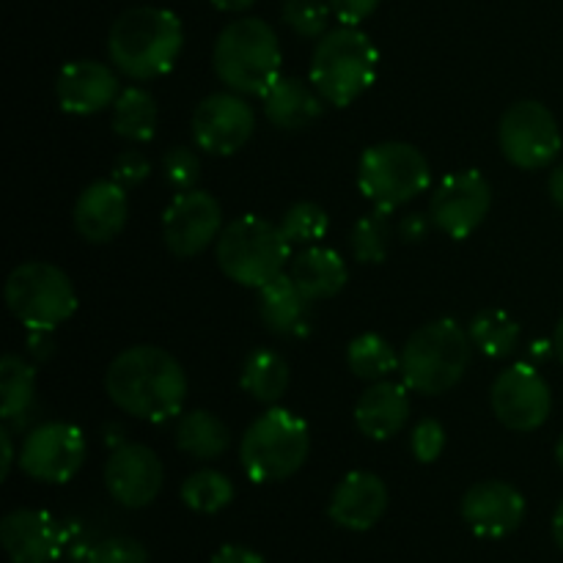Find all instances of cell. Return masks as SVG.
I'll list each match as a JSON object with an SVG mask.
<instances>
[{
  "mask_svg": "<svg viewBox=\"0 0 563 563\" xmlns=\"http://www.w3.org/2000/svg\"><path fill=\"white\" fill-rule=\"evenodd\" d=\"M104 390L119 410L148 423L176 418L187 399V374L163 346L141 344L119 352L104 372Z\"/></svg>",
  "mask_w": 563,
  "mask_h": 563,
  "instance_id": "cell-1",
  "label": "cell"
},
{
  "mask_svg": "<svg viewBox=\"0 0 563 563\" xmlns=\"http://www.w3.org/2000/svg\"><path fill=\"white\" fill-rule=\"evenodd\" d=\"M185 47L181 20L168 9L137 5L115 16L108 33V55L132 80H154L174 69Z\"/></svg>",
  "mask_w": 563,
  "mask_h": 563,
  "instance_id": "cell-2",
  "label": "cell"
},
{
  "mask_svg": "<svg viewBox=\"0 0 563 563\" xmlns=\"http://www.w3.org/2000/svg\"><path fill=\"white\" fill-rule=\"evenodd\" d=\"M280 42L273 25L240 16L220 31L212 64L220 80L242 97H264L280 80Z\"/></svg>",
  "mask_w": 563,
  "mask_h": 563,
  "instance_id": "cell-3",
  "label": "cell"
},
{
  "mask_svg": "<svg viewBox=\"0 0 563 563\" xmlns=\"http://www.w3.org/2000/svg\"><path fill=\"white\" fill-rule=\"evenodd\" d=\"M473 341L454 319H434L407 339L399 355L401 379L410 390L440 396L454 388L471 366Z\"/></svg>",
  "mask_w": 563,
  "mask_h": 563,
  "instance_id": "cell-4",
  "label": "cell"
},
{
  "mask_svg": "<svg viewBox=\"0 0 563 563\" xmlns=\"http://www.w3.org/2000/svg\"><path fill=\"white\" fill-rule=\"evenodd\" d=\"M311 432L297 412L273 407L247 427L240 443V465L253 484L286 482L306 465Z\"/></svg>",
  "mask_w": 563,
  "mask_h": 563,
  "instance_id": "cell-5",
  "label": "cell"
},
{
  "mask_svg": "<svg viewBox=\"0 0 563 563\" xmlns=\"http://www.w3.org/2000/svg\"><path fill=\"white\" fill-rule=\"evenodd\" d=\"M377 47L357 25H339L317 42L311 58V86L324 102L346 108L377 80Z\"/></svg>",
  "mask_w": 563,
  "mask_h": 563,
  "instance_id": "cell-6",
  "label": "cell"
},
{
  "mask_svg": "<svg viewBox=\"0 0 563 563\" xmlns=\"http://www.w3.org/2000/svg\"><path fill=\"white\" fill-rule=\"evenodd\" d=\"M289 251L291 242L286 240L280 225L258 214H242L220 231L214 256L225 278L240 286L262 289L267 280L284 273Z\"/></svg>",
  "mask_w": 563,
  "mask_h": 563,
  "instance_id": "cell-7",
  "label": "cell"
},
{
  "mask_svg": "<svg viewBox=\"0 0 563 563\" xmlns=\"http://www.w3.org/2000/svg\"><path fill=\"white\" fill-rule=\"evenodd\" d=\"M432 168L412 143L385 141L368 146L357 165V187L377 209L394 212L429 190Z\"/></svg>",
  "mask_w": 563,
  "mask_h": 563,
  "instance_id": "cell-8",
  "label": "cell"
},
{
  "mask_svg": "<svg viewBox=\"0 0 563 563\" xmlns=\"http://www.w3.org/2000/svg\"><path fill=\"white\" fill-rule=\"evenodd\" d=\"M5 306L27 330H49L77 311V291L69 275L49 262H25L5 278Z\"/></svg>",
  "mask_w": 563,
  "mask_h": 563,
  "instance_id": "cell-9",
  "label": "cell"
},
{
  "mask_svg": "<svg viewBox=\"0 0 563 563\" xmlns=\"http://www.w3.org/2000/svg\"><path fill=\"white\" fill-rule=\"evenodd\" d=\"M498 143L511 165L522 170H542L561 154L563 137L550 108L537 99H522L500 119Z\"/></svg>",
  "mask_w": 563,
  "mask_h": 563,
  "instance_id": "cell-10",
  "label": "cell"
},
{
  "mask_svg": "<svg viewBox=\"0 0 563 563\" xmlns=\"http://www.w3.org/2000/svg\"><path fill=\"white\" fill-rule=\"evenodd\" d=\"M86 462V438L75 423L47 421L25 434L20 467L27 478L42 484H66Z\"/></svg>",
  "mask_w": 563,
  "mask_h": 563,
  "instance_id": "cell-11",
  "label": "cell"
},
{
  "mask_svg": "<svg viewBox=\"0 0 563 563\" xmlns=\"http://www.w3.org/2000/svg\"><path fill=\"white\" fill-rule=\"evenodd\" d=\"M493 207V187L476 168L454 170L434 185L429 218L451 240H467Z\"/></svg>",
  "mask_w": 563,
  "mask_h": 563,
  "instance_id": "cell-12",
  "label": "cell"
},
{
  "mask_svg": "<svg viewBox=\"0 0 563 563\" xmlns=\"http://www.w3.org/2000/svg\"><path fill=\"white\" fill-rule=\"evenodd\" d=\"M493 412L511 432H533L553 410V394L542 374L528 363H515L493 383Z\"/></svg>",
  "mask_w": 563,
  "mask_h": 563,
  "instance_id": "cell-13",
  "label": "cell"
},
{
  "mask_svg": "<svg viewBox=\"0 0 563 563\" xmlns=\"http://www.w3.org/2000/svg\"><path fill=\"white\" fill-rule=\"evenodd\" d=\"M223 225L220 201L207 190H185L163 212V240L179 258H192L218 242Z\"/></svg>",
  "mask_w": 563,
  "mask_h": 563,
  "instance_id": "cell-14",
  "label": "cell"
},
{
  "mask_svg": "<svg viewBox=\"0 0 563 563\" xmlns=\"http://www.w3.org/2000/svg\"><path fill=\"white\" fill-rule=\"evenodd\" d=\"M256 130V113L242 93H209L192 113V141L201 152L229 157L236 154Z\"/></svg>",
  "mask_w": 563,
  "mask_h": 563,
  "instance_id": "cell-15",
  "label": "cell"
},
{
  "mask_svg": "<svg viewBox=\"0 0 563 563\" xmlns=\"http://www.w3.org/2000/svg\"><path fill=\"white\" fill-rule=\"evenodd\" d=\"M163 482V462L148 445L121 443L110 451L108 465H104V487L115 504L126 509H143L154 504Z\"/></svg>",
  "mask_w": 563,
  "mask_h": 563,
  "instance_id": "cell-16",
  "label": "cell"
},
{
  "mask_svg": "<svg viewBox=\"0 0 563 563\" xmlns=\"http://www.w3.org/2000/svg\"><path fill=\"white\" fill-rule=\"evenodd\" d=\"M0 544L11 563H53L64 555L69 533L42 509H16L0 522Z\"/></svg>",
  "mask_w": 563,
  "mask_h": 563,
  "instance_id": "cell-17",
  "label": "cell"
},
{
  "mask_svg": "<svg viewBox=\"0 0 563 563\" xmlns=\"http://www.w3.org/2000/svg\"><path fill=\"white\" fill-rule=\"evenodd\" d=\"M462 520L476 537L504 539L515 533L526 520V498L506 482H478L462 498Z\"/></svg>",
  "mask_w": 563,
  "mask_h": 563,
  "instance_id": "cell-18",
  "label": "cell"
},
{
  "mask_svg": "<svg viewBox=\"0 0 563 563\" xmlns=\"http://www.w3.org/2000/svg\"><path fill=\"white\" fill-rule=\"evenodd\" d=\"M388 511V487L368 471L346 473L333 489L328 515L344 531H372Z\"/></svg>",
  "mask_w": 563,
  "mask_h": 563,
  "instance_id": "cell-19",
  "label": "cell"
},
{
  "mask_svg": "<svg viewBox=\"0 0 563 563\" xmlns=\"http://www.w3.org/2000/svg\"><path fill=\"white\" fill-rule=\"evenodd\" d=\"M75 229L86 242L115 240L130 220V196L124 187L113 179L91 181L75 201Z\"/></svg>",
  "mask_w": 563,
  "mask_h": 563,
  "instance_id": "cell-20",
  "label": "cell"
},
{
  "mask_svg": "<svg viewBox=\"0 0 563 563\" xmlns=\"http://www.w3.org/2000/svg\"><path fill=\"white\" fill-rule=\"evenodd\" d=\"M55 97L64 113L93 115L119 99V77L99 60H75L55 80Z\"/></svg>",
  "mask_w": 563,
  "mask_h": 563,
  "instance_id": "cell-21",
  "label": "cell"
},
{
  "mask_svg": "<svg viewBox=\"0 0 563 563\" xmlns=\"http://www.w3.org/2000/svg\"><path fill=\"white\" fill-rule=\"evenodd\" d=\"M410 418L407 385L379 379L361 394L355 405V423L368 440H390L405 429Z\"/></svg>",
  "mask_w": 563,
  "mask_h": 563,
  "instance_id": "cell-22",
  "label": "cell"
},
{
  "mask_svg": "<svg viewBox=\"0 0 563 563\" xmlns=\"http://www.w3.org/2000/svg\"><path fill=\"white\" fill-rule=\"evenodd\" d=\"M264 115L278 130H306L322 115L324 99L300 77H284L264 93Z\"/></svg>",
  "mask_w": 563,
  "mask_h": 563,
  "instance_id": "cell-23",
  "label": "cell"
},
{
  "mask_svg": "<svg viewBox=\"0 0 563 563\" xmlns=\"http://www.w3.org/2000/svg\"><path fill=\"white\" fill-rule=\"evenodd\" d=\"M291 280L308 300H328L335 297L350 280V269L339 251L322 245H308L291 258Z\"/></svg>",
  "mask_w": 563,
  "mask_h": 563,
  "instance_id": "cell-24",
  "label": "cell"
},
{
  "mask_svg": "<svg viewBox=\"0 0 563 563\" xmlns=\"http://www.w3.org/2000/svg\"><path fill=\"white\" fill-rule=\"evenodd\" d=\"M308 297L297 289L291 275L280 273L273 280L258 289V313H262L264 324L269 333L275 335H291L306 330V308Z\"/></svg>",
  "mask_w": 563,
  "mask_h": 563,
  "instance_id": "cell-25",
  "label": "cell"
},
{
  "mask_svg": "<svg viewBox=\"0 0 563 563\" xmlns=\"http://www.w3.org/2000/svg\"><path fill=\"white\" fill-rule=\"evenodd\" d=\"M179 451H185L192 460H218L225 454V449L231 445V432L218 416H212L209 410H190L179 418L174 434Z\"/></svg>",
  "mask_w": 563,
  "mask_h": 563,
  "instance_id": "cell-26",
  "label": "cell"
},
{
  "mask_svg": "<svg viewBox=\"0 0 563 563\" xmlns=\"http://www.w3.org/2000/svg\"><path fill=\"white\" fill-rule=\"evenodd\" d=\"M240 385L262 405H275L284 399L286 388H289V363L273 350L251 352L242 363Z\"/></svg>",
  "mask_w": 563,
  "mask_h": 563,
  "instance_id": "cell-27",
  "label": "cell"
},
{
  "mask_svg": "<svg viewBox=\"0 0 563 563\" xmlns=\"http://www.w3.org/2000/svg\"><path fill=\"white\" fill-rule=\"evenodd\" d=\"M115 135L130 143H148L157 132V102L146 88H124L113 104Z\"/></svg>",
  "mask_w": 563,
  "mask_h": 563,
  "instance_id": "cell-28",
  "label": "cell"
},
{
  "mask_svg": "<svg viewBox=\"0 0 563 563\" xmlns=\"http://www.w3.org/2000/svg\"><path fill=\"white\" fill-rule=\"evenodd\" d=\"M36 396V368L20 355H5L0 361V416L16 421L25 416Z\"/></svg>",
  "mask_w": 563,
  "mask_h": 563,
  "instance_id": "cell-29",
  "label": "cell"
},
{
  "mask_svg": "<svg viewBox=\"0 0 563 563\" xmlns=\"http://www.w3.org/2000/svg\"><path fill=\"white\" fill-rule=\"evenodd\" d=\"M346 363H350L352 374L366 383H379L388 377L390 372L399 368V357H396L394 346L377 333H363L350 341L346 346Z\"/></svg>",
  "mask_w": 563,
  "mask_h": 563,
  "instance_id": "cell-30",
  "label": "cell"
},
{
  "mask_svg": "<svg viewBox=\"0 0 563 563\" xmlns=\"http://www.w3.org/2000/svg\"><path fill=\"white\" fill-rule=\"evenodd\" d=\"M467 335H471L473 346H478L487 357H506L520 341L522 328L511 313L493 308V311H484L473 319Z\"/></svg>",
  "mask_w": 563,
  "mask_h": 563,
  "instance_id": "cell-31",
  "label": "cell"
},
{
  "mask_svg": "<svg viewBox=\"0 0 563 563\" xmlns=\"http://www.w3.org/2000/svg\"><path fill=\"white\" fill-rule=\"evenodd\" d=\"M181 504L198 515H218L234 500V484L220 471H198L179 489Z\"/></svg>",
  "mask_w": 563,
  "mask_h": 563,
  "instance_id": "cell-32",
  "label": "cell"
},
{
  "mask_svg": "<svg viewBox=\"0 0 563 563\" xmlns=\"http://www.w3.org/2000/svg\"><path fill=\"white\" fill-rule=\"evenodd\" d=\"M390 236H394V225H390V212L374 207V212L363 214L355 223L350 234L352 256L361 264H379L385 262L390 247Z\"/></svg>",
  "mask_w": 563,
  "mask_h": 563,
  "instance_id": "cell-33",
  "label": "cell"
},
{
  "mask_svg": "<svg viewBox=\"0 0 563 563\" xmlns=\"http://www.w3.org/2000/svg\"><path fill=\"white\" fill-rule=\"evenodd\" d=\"M278 225L291 245H317L328 234L330 218L319 203L300 201L286 209Z\"/></svg>",
  "mask_w": 563,
  "mask_h": 563,
  "instance_id": "cell-34",
  "label": "cell"
},
{
  "mask_svg": "<svg viewBox=\"0 0 563 563\" xmlns=\"http://www.w3.org/2000/svg\"><path fill=\"white\" fill-rule=\"evenodd\" d=\"M284 22L302 38H322L330 25V3L324 0H284Z\"/></svg>",
  "mask_w": 563,
  "mask_h": 563,
  "instance_id": "cell-35",
  "label": "cell"
},
{
  "mask_svg": "<svg viewBox=\"0 0 563 563\" xmlns=\"http://www.w3.org/2000/svg\"><path fill=\"white\" fill-rule=\"evenodd\" d=\"M163 176L176 192L196 190L198 179H201V159L187 146L170 148L163 157Z\"/></svg>",
  "mask_w": 563,
  "mask_h": 563,
  "instance_id": "cell-36",
  "label": "cell"
},
{
  "mask_svg": "<svg viewBox=\"0 0 563 563\" xmlns=\"http://www.w3.org/2000/svg\"><path fill=\"white\" fill-rule=\"evenodd\" d=\"M86 563H148V550L137 539L110 537L88 550Z\"/></svg>",
  "mask_w": 563,
  "mask_h": 563,
  "instance_id": "cell-37",
  "label": "cell"
},
{
  "mask_svg": "<svg viewBox=\"0 0 563 563\" xmlns=\"http://www.w3.org/2000/svg\"><path fill=\"white\" fill-rule=\"evenodd\" d=\"M410 449H412V456H416L418 462L429 465V462H434L440 454H443L445 429L440 427L434 418H423V421H418L416 429H412Z\"/></svg>",
  "mask_w": 563,
  "mask_h": 563,
  "instance_id": "cell-38",
  "label": "cell"
},
{
  "mask_svg": "<svg viewBox=\"0 0 563 563\" xmlns=\"http://www.w3.org/2000/svg\"><path fill=\"white\" fill-rule=\"evenodd\" d=\"M148 174H152V163L146 159V154L137 152V148H126V152H121L115 157L113 176L110 179L119 181L124 190H132V187L143 185L148 179Z\"/></svg>",
  "mask_w": 563,
  "mask_h": 563,
  "instance_id": "cell-39",
  "label": "cell"
},
{
  "mask_svg": "<svg viewBox=\"0 0 563 563\" xmlns=\"http://www.w3.org/2000/svg\"><path fill=\"white\" fill-rule=\"evenodd\" d=\"M330 11L341 20V25H361L366 16L377 11L379 0H328Z\"/></svg>",
  "mask_w": 563,
  "mask_h": 563,
  "instance_id": "cell-40",
  "label": "cell"
},
{
  "mask_svg": "<svg viewBox=\"0 0 563 563\" xmlns=\"http://www.w3.org/2000/svg\"><path fill=\"white\" fill-rule=\"evenodd\" d=\"M212 563H264V555L245 544H225L212 555Z\"/></svg>",
  "mask_w": 563,
  "mask_h": 563,
  "instance_id": "cell-41",
  "label": "cell"
},
{
  "mask_svg": "<svg viewBox=\"0 0 563 563\" xmlns=\"http://www.w3.org/2000/svg\"><path fill=\"white\" fill-rule=\"evenodd\" d=\"M429 220H432V218H423V214H418V212L401 218V223H399L401 240H405V242H421L423 236L429 234Z\"/></svg>",
  "mask_w": 563,
  "mask_h": 563,
  "instance_id": "cell-42",
  "label": "cell"
},
{
  "mask_svg": "<svg viewBox=\"0 0 563 563\" xmlns=\"http://www.w3.org/2000/svg\"><path fill=\"white\" fill-rule=\"evenodd\" d=\"M548 192H550V198H553L555 207H559L561 212H563V165H559V168H553V174H550Z\"/></svg>",
  "mask_w": 563,
  "mask_h": 563,
  "instance_id": "cell-43",
  "label": "cell"
},
{
  "mask_svg": "<svg viewBox=\"0 0 563 563\" xmlns=\"http://www.w3.org/2000/svg\"><path fill=\"white\" fill-rule=\"evenodd\" d=\"M0 443H3V467H0V476H9V471H11V465H14V445H11V434L5 432H0Z\"/></svg>",
  "mask_w": 563,
  "mask_h": 563,
  "instance_id": "cell-44",
  "label": "cell"
},
{
  "mask_svg": "<svg viewBox=\"0 0 563 563\" xmlns=\"http://www.w3.org/2000/svg\"><path fill=\"white\" fill-rule=\"evenodd\" d=\"M256 0H212L214 9L220 11H247Z\"/></svg>",
  "mask_w": 563,
  "mask_h": 563,
  "instance_id": "cell-45",
  "label": "cell"
},
{
  "mask_svg": "<svg viewBox=\"0 0 563 563\" xmlns=\"http://www.w3.org/2000/svg\"><path fill=\"white\" fill-rule=\"evenodd\" d=\"M553 539H555V544H559L561 553H563V500H561L559 509H555V515H553Z\"/></svg>",
  "mask_w": 563,
  "mask_h": 563,
  "instance_id": "cell-46",
  "label": "cell"
},
{
  "mask_svg": "<svg viewBox=\"0 0 563 563\" xmlns=\"http://www.w3.org/2000/svg\"><path fill=\"white\" fill-rule=\"evenodd\" d=\"M553 352H555V357L563 363V317H561L559 328H555V335H553Z\"/></svg>",
  "mask_w": 563,
  "mask_h": 563,
  "instance_id": "cell-47",
  "label": "cell"
},
{
  "mask_svg": "<svg viewBox=\"0 0 563 563\" xmlns=\"http://www.w3.org/2000/svg\"><path fill=\"white\" fill-rule=\"evenodd\" d=\"M555 462H559V467L563 471V434L559 438V443H555Z\"/></svg>",
  "mask_w": 563,
  "mask_h": 563,
  "instance_id": "cell-48",
  "label": "cell"
}]
</instances>
